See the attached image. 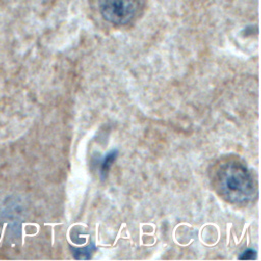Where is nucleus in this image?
Segmentation results:
<instances>
[{
  "mask_svg": "<svg viewBox=\"0 0 261 261\" xmlns=\"http://www.w3.org/2000/svg\"><path fill=\"white\" fill-rule=\"evenodd\" d=\"M221 194L232 203H242L251 199L256 187L253 175L241 163L224 164L218 171Z\"/></svg>",
  "mask_w": 261,
  "mask_h": 261,
  "instance_id": "1",
  "label": "nucleus"
},
{
  "mask_svg": "<svg viewBox=\"0 0 261 261\" xmlns=\"http://www.w3.org/2000/svg\"><path fill=\"white\" fill-rule=\"evenodd\" d=\"M99 10L108 22L113 24H125L138 13L139 0H98Z\"/></svg>",
  "mask_w": 261,
  "mask_h": 261,
  "instance_id": "2",
  "label": "nucleus"
},
{
  "mask_svg": "<svg viewBox=\"0 0 261 261\" xmlns=\"http://www.w3.org/2000/svg\"><path fill=\"white\" fill-rule=\"evenodd\" d=\"M116 156H117V150H112L106 154V156L102 162V167H101V173L103 175H105L108 172L112 163L116 159Z\"/></svg>",
  "mask_w": 261,
  "mask_h": 261,
  "instance_id": "3",
  "label": "nucleus"
},
{
  "mask_svg": "<svg viewBox=\"0 0 261 261\" xmlns=\"http://www.w3.org/2000/svg\"><path fill=\"white\" fill-rule=\"evenodd\" d=\"M254 258H256V252L254 251V250H252V249H248L247 251H245L244 253H243V255L242 256H240L239 257V259H242V260H251V259H254Z\"/></svg>",
  "mask_w": 261,
  "mask_h": 261,
  "instance_id": "4",
  "label": "nucleus"
}]
</instances>
